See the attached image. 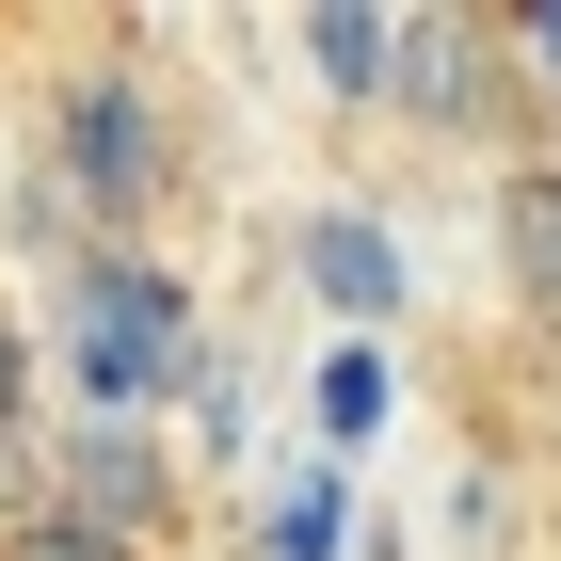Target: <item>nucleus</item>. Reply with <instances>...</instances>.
<instances>
[{
    "label": "nucleus",
    "mask_w": 561,
    "mask_h": 561,
    "mask_svg": "<svg viewBox=\"0 0 561 561\" xmlns=\"http://www.w3.org/2000/svg\"><path fill=\"white\" fill-rule=\"evenodd\" d=\"M176 353H193L176 289H161L145 257H96V273H81V386H96V401H161Z\"/></svg>",
    "instance_id": "obj_1"
},
{
    "label": "nucleus",
    "mask_w": 561,
    "mask_h": 561,
    "mask_svg": "<svg viewBox=\"0 0 561 561\" xmlns=\"http://www.w3.org/2000/svg\"><path fill=\"white\" fill-rule=\"evenodd\" d=\"M48 529L145 561V546H161V449H145V433H81V449L48 466Z\"/></svg>",
    "instance_id": "obj_2"
},
{
    "label": "nucleus",
    "mask_w": 561,
    "mask_h": 561,
    "mask_svg": "<svg viewBox=\"0 0 561 561\" xmlns=\"http://www.w3.org/2000/svg\"><path fill=\"white\" fill-rule=\"evenodd\" d=\"M65 161H81L96 209L129 225L145 193H161V96H145V81H81V96H65Z\"/></svg>",
    "instance_id": "obj_3"
},
{
    "label": "nucleus",
    "mask_w": 561,
    "mask_h": 561,
    "mask_svg": "<svg viewBox=\"0 0 561 561\" xmlns=\"http://www.w3.org/2000/svg\"><path fill=\"white\" fill-rule=\"evenodd\" d=\"M481 65H497L481 16H386V96L417 129H481Z\"/></svg>",
    "instance_id": "obj_4"
},
{
    "label": "nucleus",
    "mask_w": 561,
    "mask_h": 561,
    "mask_svg": "<svg viewBox=\"0 0 561 561\" xmlns=\"http://www.w3.org/2000/svg\"><path fill=\"white\" fill-rule=\"evenodd\" d=\"M305 273H321V289H337L353 321H386V305H401V257H386V225H353V209H321V225H305Z\"/></svg>",
    "instance_id": "obj_5"
},
{
    "label": "nucleus",
    "mask_w": 561,
    "mask_h": 561,
    "mask_svg": "<svg viewBox=\"0 0 561 561\" xmlns=\"http://www.w3.org/2000/svg\"><path fill=\"white\" fill-rule=\"evenodd\" d=\"M497 225H514V289H529V305H561V161H529Z\"/></svg>",
    "instance_id": "obj_6"
},
{
    "label": "nucleus",
    "mask_w": 561,
    "mask_h": 561,
    "mask_svg": "<svg viewBox=\"0 0 561 561\" xmlns=\"http://www.w3.org/2000/svg\"><path fill=\"white\" fill-rule=\"evenodd\" d=\"M305 48H321V81H337V96H386V16H321Z\"/></svg>",
    "instance_id": "obj_7"
},
{
    "label": "nucleus",
    "mask_w": 561,
    "mask_h": 561,
    "mask_svg": "<svg viewBox=\"0 0 561 561\" xmlns=\"http://www.w3.org/2000/svg\"><path fill=\"white\" fill-rule=\"evenodd\" d=\"M369 401H386V369H369V353H337V369H321V417H337V433H369Z\"/></svg>",
    "instance_id": "obj_8"
},
{
    "label": "nucleus",
    "mask_w": 561,
    "mask_h": 561,
    "mask_svg": "<svg viewBox=\"0 0 561 561\" xmlns=\"http://www.w3.org/2000/svg\"><path fill=\"white\" fill-rule=\"evenodd\" d=\"M0 561H113V546H81V529H48V514H33V529H0Z\"/></svg>",
    "instance_id": "obj_9"
}]
</instances>
